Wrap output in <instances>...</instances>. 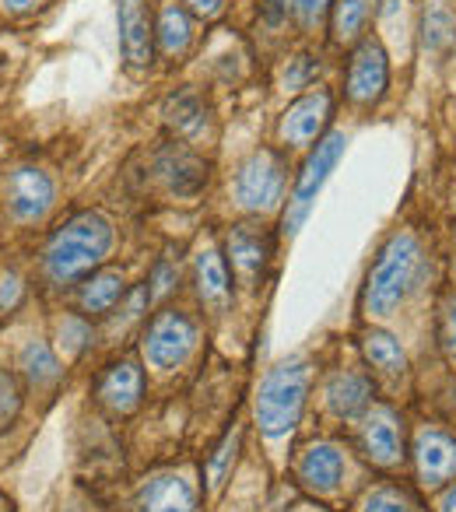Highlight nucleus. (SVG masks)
Segmentation results:
<instances>
[{"instance_id": "1a4fd4ad", "label": "nucleus", "mask_w": 456, "mask_h": 512, "mask_svg": "<svg viewBox=\"0 0 456 512\" xmlns=\"http://www.w3.org/2000/svg\"><path fill=\"white\" fill-rule=\"evenodd\" d=\"M362 453L369 456L376 467H393L404 456V435H400V421L390 407H369L362 414Z\"/></svg>"}, {"instance_id": "6e6552de", "label": "nucleus", "mask_w": 456, "mask_h": 512, "mask_svg": "<svg viewBox=\"0 0 456 512\" xmlns=\"http://www.w3.org/2000/svg\"><path fill=\"white\" fill-rule=\"evenodd\" d=\"M4 204L18 221H36L53 204V179L39 169H15L4 179Z\"/></svg>"}, {"instance_id": "72a5a7b5", "label": "nucleus", "mask_w": 456, "mask_h": 512, "mask_svg": "<svg viewBox=\"0 0 456 512\" xmlns=\"http://www.w3.org/2000/svg\"><path fill=\"white\" fill-rule=\"evenodd\" d=\"M18 299H22V281H18V274H8V278L0 281V309L11 313L18 306Z\"/></svg>"}, {"instance_id": "c9c22d12", "label": "nucleus", "mask_w": 456, "mask_h": 512, "mask_svg": "<svg viewBox=\"0 0 456 512\" xmlns=\"http://www.w3.org/2000/svg\"><path fill=\"white\" fill-rule=\"evenodd\" d=\"M186 4H190V11L193 15H200V18H214L221 11V4H225V0H186Z\"/></svg>"}, {"instance_id": "a211bd4d", "label": "nucleus", "mask_w": 456, "mask_h": 512, "mask_svg": "<svg viewBox=\"0 0 456 512\" xmlns=\"http://www.w3.org/2000/svg\"><path fill=\"white\" fill-rule=\"evenodd\" d=\"M299 477L313 491H334L344 477V453L334 442H313L299 460Z\"/></svg>"}, {"instance_id": "a878e982", "label": "nucleus", "mask_w": 456, "mask_h": 512, "mask_svg": "<svg viewBox=\"0 0 456 512\" xmlns=\"http://www.w3.org/2000/svg\"><path fill=\"white\" fill-rule=\"evenodd\" d=\"M421 43L428 53H446L456 43V15L442 4L432 0L425 8V22H421Z\"/></svg>"}, {"instance_id": "7ed1b4c3", "label": "nucleus", "mask_w": 456, "mask_h": 512, "mask_svg": "<svg viewBox=\"0 0 456 512\" xmlns=\"http://www.w3.org/2000/svg\"><path fill=\"white\" fill-rule=\"evenodd\" d=\"M309 362L306 358H292V362H281L278 369H271L260 383L257 393V425L267 439H281L288 435L302 418V407H306L309 393Z\"/></svg>"}, {"instance_id": "0eeeda50", "label": "nucleus", "mask_w": 456, "mask_h": 512, "mask_svg": "<svg viewBox=\"0 0 456 512\" xmlns=\"http://www.w3.org/2000/svg\"><path fill=\"white\" fill-rule=\"evenodd\" d=\"M386 81H390V64H386V50L376 39H365L355 50L348 64V99L358 106H372V102L383 99Z\"/></svg>"}, {"instance_id": "dca6fc26", "label": "nucleus", "mask_w": 456, "mask_h": 512, "mask_svg": "<svg viewBox=\"0 0 456 512\" xmlns=\"http://www.w3.org/2000/svg\"><path fill=\"white\" fill-rule=\"evenodd\" d=\"M120 50L130 71L151 64V22L144 0H120Z\"/></svg>"}, {"instance_id": "4c0bfd02", "label": "nucleus", "mask_w": 456, "mask_h": 512, "mask_svg": "<svg viewBox=\"0 0 456 512\" xmlns=\"http://www.w3.org/2000/svg\"><path fill=\"white\" fill-rule=\"evenodd\" d=\"M36 4H39V0H4V8L15 11V15H25V11H32Z\"/></svg>"}, {"instance_id": "c85d7f7f", "label": "nucleus", "mask_w": 456, "mask_h": 512, "mask_svg": "<svg viewBox=\"0 0 456 512\" xmlns=\"http://www.w3.org/2000/svg\"><path fill=\"white\" fill-rule=\"evenodd\" d=\"M358 512H411V498L397 488H372L362 498Z\"/></svg>"}, {"instance_id": "c756f323", "label": "nucleus", "mask_w": 456, "mask_h": 512, "mask_svg": "<svg viewBox=\"0 0 456 512\" xmlns=\"http://www.w3.org/2000/svg\"><path fill=\"white\" fill-rule=\"evenodd\" d=\"M330 8H334V0H285V11L302 29H316L330 15Z\"/></svg>"}, {"instance_id": "473e14b6", "label": "nucleus", "mask_w": 456, "mask_h": 512, "mask_svg": "<svg viewBox=\"0 0 456 512\" xmlns=\"http://www.w3.org/2000/svg\"><path fill=\"white\" fill-rule=\"evenodd\" d=\"M316 71H320V64H316V57H299V60H292V71L285 74V81H288V88H302V85H309V81L316 78Z\"/></svg>"}, {"instance_id": "6ab92c4d", "label": "nucleus", "mask_w": 456, "mask_h": 512, "mask_svg": "<svg viewBox=\"0 0 456 512\" xmlns=\"http://www.w3.org/2000/svg\"><path fill=\"white\" fill-rule=\"evenodd\" d=\"M327 404L337 418H358L372 404V383L362 372H337L327 383Z\"/></svg>"}, {"instance_id": "5701e85b", "label": "nucleus", "mask_w": 456, "mask_h": 512, "mask_svg": "<svg viewBox=\"0 0 456 512\" xmlns=\"http://www.w3.org/2000/svg\"><path fill=\"white\" fill-rule=\"evenodd\" d=\"M18 369H22V376L29 379V386H36V390L57 386V379H60L57 355H53L50 344H43V341H29V344H25L22 355H18Z\"/></svg>"}, {"instance_id": "f257e3e1", "label": "nucleus", "mask_w": 456, "mask_h": 512, "mask_svg": "<svg viewBox=\"0 0 456 512\" xmlns=\"http://www.w3.org/2000/svg\"><path fill=\"white\" fill-rule=\"evenodd\" d=\"M109 246H113V225L99 211L74 214L64 228L53 232L50 246H46V274H50L53 285L81 281L85 274H92V267L102 264Z\"/></svg>"}, {"instance_id": "e433bc0d", "label": "nucleus", "mask_w": 456, "mask_h": 512, "mask_svg": "<svg viewBox=\"0 0 456 512\" xmlns=\"http://www.w3.org/2000/svg\"><path fill=\"white\" fill-rule=\"evenodd\" d=\"M439 512H456V484H449L439 498Z\"/></svg>"}, {"instance_id": "f8f14e48", "label": "nucleus", "mask_w": 456, "mask_h": 512, "mask_svg": "<svg viewBox=\"0 0 456 512\" xmlns=\"http://www.w3.org/2000/svg\"><path fill=\"white\" fill-rule=\"evenodd\" d=\"M155 165H158V176L165 179V186H169L176 197H197L207 186V162L197 151H190L179 141L165 144V148L158 151Z\"/></svg>"}, {"instance_id": "2eb2a0df", "label": "nucleus", "mask_w": 456, "mask_h": 512, "mask_svg": "<svg viewBox=\"0 0 456 512\" xmlns=\"http://www.w3.org/2000/svg\"><path fill=\"white\" fill-rule=\"evenodd\" d=\"M141 512H197V488L186 474H158L137 491Z\"/></svg>"}, {"instance_id": "ddd939ff", "label": "nucleus", "mask_w": 456, "mask_h": 512, "mask_svg": "<svg viewBox=\"0 0 456 512\" xmlns=\"http://www.w3.org/2000/svg\"><path fill=\"white\" fill-rule=\"evenodd\" d=\"M330 120V95L327 92H309L299 102L288 106V113L281 116V141L295 144V148H306V144L320 141L323 127Z\"/></svg>"}, {"instance_id": "412c9836", "label": "nucleus", "mask_w": 456, "mask_h": 512, "mask_svg": "<svg viewBox=\"0 0 456 512\" xmlns=\"http://www.w3.org/2000/svg\"><path fill=\"white\" fill-rule=\"evenodd\" d=\"M162 116H165V123H169L172 134L197 137L200 130H204V123H207V106H204V99H200L197 92H176V95H169V99H165Z\"/></svg>"}, {"instance_id": "4468645a", "label": "nucleus", "mask_w": 456, "mask_h": 512, "mask_svg": "<svg viewBox=\"0 0 456 512\" xmlns=\"http://www.w3.org/2000/svg\"><path fill=\"white\" fill-rule=\"evenodd\" d=\"M95 393H99V404L106 407V411H113V414L137 411V404H141V397H144V372H141V365L130 362V358H120V362H113L99 376V386H95Z\"/></svg>"}, {"instance_id": "cd10ccee", "label": "nucleus", "mask_w": 456, "mask_h": 512, "mask_svg": "<svg viewBox=\"0 0 456 512\" xmlns=\"http://www.w3.org/2000/svg\"><path fill=\"white\" fill-rule=\"evenodd\" d=\"M22 383H18L15 372L0 369V428H8L11 421L18 418V411H22Z\"/></svg>"}, {"instance_id": "7c9ffc66", "label": "nucleus", "mask_w": 456, "mask_h": 512, "mask_svg": "<svg viewBox=\"0 0 456 512\" xmlns=\"http://www.w3.org/2000/svg\"><path fill=\"white\" fill-rule=\"evenodd\" d=\"M236 449H239V432H232L218 449H214L211 460H207V481H211V491L221 488V481H225V474H228V463L236 460Z\"/></svg>"}, {"instance_id": "20e7f679", "label": "nucleus", "mask_w": 456, "mask_h": 512, "mask_svg": "<svg viewBox=\"0 0 456 512\" xmlns=\"http://www.w3.org/2000/svg\"><path fill=\"white\" fill-rule=\"evenodd\" d=\"M197 348V320L186 316L183 309H162L158 316H151L148 330H144V362L151 369H176L190 358V351Z\"/></svg>"}, {"instance_id": "bb28decb", "label": "nucleus", "mask_w": 456, "mask_h": 512, "mask_svg": "<svg viewBox=\"0 0 456 512\" xmlns=\"http://www.w3.org/2000/svg\"><path fill=\"white\" fill-rule=\"evenodd\" d=\"M57 337H60V351H64L67 358H78L81 351L92 344V327H88L81 316H64V320L57 323Z\"/></svg>"}, {"instance_id": "aec40b11", "label": "nucleus", "mask_w": 456, "mask_h": 512, "mask_svg": "<svg viewBox=\"0 0 456 512\" xmlns=\"http://www.w3.org/2000/svg\"><path fill=\"white\" fill-rule=\"evenodd\" d=\"M123 292H127V285H123V271H99L92 274V278H85V285H81V309H85L88 316H109L116 309V302L123 299Z\"/></svg>"}, {"instance_id": "423d86ee", "label": "nucleus", "mask_w": 456, "mask_h": 512, "mask_svg": "<svg viewBox=\"0 0 456 512\" xmlns=\"http://www.w3.org/2000/svg\"><path fill=\"white\" fill-rule=\"evenodd\" d=\"M285 193V162L278 151H253L236 172V200L246 211H274Z\"/></svg>"}, {"instance_id": "f3484780", "label": "nucleus", "mask_w": 456, "mask_h": 512, "mask_svg": "<svg viewBox=\"0 0 456 512\" xmlns=\"http://www.w3.org/2000/svg\"><path fill=\"white\" fill-rule=\"evenodd\" d=\"M193 281H197V295L211 313H225L228 299H232V278H228L225 256L214 246L200 249L197 264H193Z\"/></svg>"}, {"instance_id": "b1692460", "label": "nucleus", "mask_w": 456, "mask_h": 512, "mask_svg": "<svg viewBox=\"0 0 456 512\" xmlns=\"http://www.w3.org/2000/svg\"><path fill=\"white\" fill-rule=\"evenodd\" d=\"M376 11V0H334L330 8V29H334V43H355L362 36L365 22Z\"/></svg>"}, {"instance_id": "9d476101", "label": "nucleus", "mask_w": 456, "mask_h": 512, "mask_svg": "<svg viewBox=\"0 0 456 512\" xmlns=\"http://www.w3.org/2000/svg\"><path fill=\"white\" fill-rule=\"evenodd\" d=\"M414 463L425 488H439L456 477V439L442 428H421L414 439Z\"/></svg>"}, {"instance_id": "39448f33", "label": "nucleus", "mask_w": 456, "mask_h": 512, "mask_svg": "<svg viewBox=\"0 0 456 512\" xmlns=\"http://www.w3.org/2000/svg\"><path fill=\"white\" fill-rule=\"evenodd\" d=\"M344 144H348V137H344L341 130H330L327 137H320V141H316L313 155L306 158V165H302V172H299V183H295L292 204H288V214H285V232L288 235L299 232V225L306 221L316 193L323 190V183L330 179V172H334L337 162H341Z\"/></svg>"}, {"instance_id": "2f4dec72", "label": "nucleus", "mask_w": 456, "mask_h": 512, "mask_svg": "<svg viewBox=\"0 0 456 512\" xmlns=\"http://www.w3.org/2000/svg\"><path fill=\"white\" fill-rule=\"evenodd\" d=\"M439 344H442V351H446V358H453V362H456V295H449L446 306H442Z\"/></svg>"}, {"instance_id": "393cba45", "label": "nucleus", "mask_w": 456, "mask_h": 512, "mask_svg": "<svg viewBox=\"0 0 456 512\" xmlns=\"http://www.w3.org/2000/svg\"><path fill=\"white\" fill-rule=\"evenodd\" d=\"M155 36H158V46H162L169 57L183 53L190 46V15L179 0H165L162 11H158V25H155Z\"/></svg>"}, {"instance_id": "4be33fe9", "label": "nucleus", "mask_w": 456, "mask_h": 512, "mask_svg": "<svg viewBox=\"0 0 456 512\" xmlns=\"http://www.w3.org/2000/svg\"><path fill=\"white\" fill-rule=\"evenodd\" d=\"M362 355L369 358L372 369H379L383 376H404L407 355L400 348V341L386 330H365L362 334Z\"/></svg>"}, {"instance_id": "9b49d317", "label": "nucleus", "mask_w": 456, "mask_h": 512, "mask_svg": "<svg viewBox=\"0 0 456 512\" xmlns=\"http://www.w3.org/2000/svg\"><path fill=\"white\" fill-rule=\"evenodd\" d=\"M225 246H228V256H232V271H236L246 285H257L267 260H271V253H274L271 235L260 225H232Z\"/></svg>"}, {"instance_id": "f03ea898", "label": "nucleus", "mask_w": 456, "mask_h": 512, "mask_svg": "<svg viewBox=\"0 0 456 512\" xmlns=\"http://www.w3.org/2000/svg\"><path fill=\"white\" fill-rule=\"evenodd\" d=\"M421 267V246L411 232H397L383 249H379L376 264L365 281L362 306L369 316H390L400 302L407 299L414 278Z\"/></svg>"}, {"instance_id": "f704fd0d", "label": "nucleus", "mask_w": 456, "mask_h": 512, "mask_svg": "<svg viewBox=\"0 0 456 512\" xmlns=\"http://www.w3.org/2000/svg\"><path fill=\"white\" fill-rule=\"evenodd\" d=\"M176 278H179V274H176V267H169V264H158V267H155V278H151V285H155V288H148V292H151V299H162V295L169 292L172 285H176Z\"/></svg>"}]
</instances>
